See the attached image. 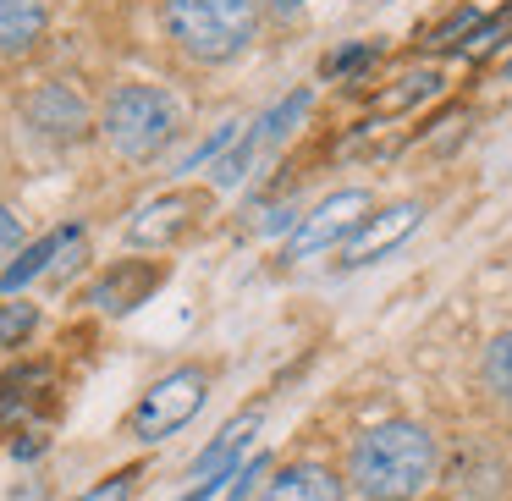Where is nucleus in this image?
Here are the masks:
<instances>
[{"label": "nucleus", "instance_id": "nucleus-1", "mask_svg": "<svg viewBox=\"0 0 512 501\" xmlns=\"http://www.w3.org/2000/svg\"><path fill=\"white\" fill-rule=\"evenodd\" d=\"M441 479V441L419 419H380L347 452V485L364 501H419Z\"/></svg>", "mask_w": 512, "mask_h": 501}, {"label": "nucleus", "instance_id": "nucleus-2", "mask_svg": "<svg viewBox=\"0 0 512 501\" xmlns=\"http://www.w3.org/2000/svg\"><path fill=\"white\" fill-rule=\"evenodd\" d=\"M254 0H166V34L177 50L204 67H226L254 45Z\"/></svg>", "mask_w": 512, "mask_h": 501}, {"label": "nucleus", "instance_id": "nucleus-3", "mask_svg": "<svg viewBox=\"0 0 512 501\" xmlns=\"http://www.w3.org/2000/svg\"><path fill=\"white\" fill-rule=\"evenodd\" d=\"M100 133L122 160H155L177 138V105L155 83H122L100 111Z\"/></svg>", "mask_w": 512, "mask_h": 501}, {"label": "nucleus", "instance_id": "nucleus-4", "mask_svg": "<svg viewBox=\"0 0 512 501\" xmlns=\"http://www.w3.org/2000/svg\"><path fill=\"white\" fill-rule=\"evenodd\" d=\"M204 402H210V369L204 364H177L133 402V413H127V435L144 441V446L166 441V435L182 430V424L199 419Z\"/></svg>", "mask_w": 512, "mask_h": 501}, {"label": "nucleus", "instance_id": "nucleus-5", "mask_svg": "<svg viewBox=\"0 0 512 501\" xmlns=\"http://www.w3.org/2000/svg\"><path fill=\"white\" fill-rule=\"evenodd\" d=\"M314 94L298 89V94H281L276 105H270L265 116H254V127H248L243 138H237L232 149H226L221 160H215V188H237V182L248 177V166H254L259 155H270V149H281L292 133H298V122L309 116Z\"/></svg>", "mask_w": 512, "mask_h": 501}, {"label": "nucleus", "instance_id": "nucleus-6", "mask_svg": "<svg viewBox=\"0 0 512 501\" xmlns=\"http://www.w3.org/2000/svg\"><path fill=\"white\" fill-rule=\"evenodd\" d=\"M369 210H375V199H369L364 188H342V193H331V199H320L298 221V232L287 237V259H314L336 243L347 248L358 237V226L369 221Z\"/></svg>", "mask_w": 512, "mask_h": 501}, {"label": "nucleus", "instance_id": "nucleus-7", "mask_svg": "<svg viewBox=\"0 0 512 501\" xmlns=\"http://www.w3.org/2000/svg\"><path fill=\"white\" fill-rule=\"evenodd\" d=\"M259 424H265V408H243L237 419H226L221 435L193 457V468H188L193 485L182 490V501H215L221 496V490L232 485V474L243 468V452H248V441L259 435Z\"/></svg>", "mask_w": 512, "mask_h": 501}, {"label": "nucleus", "instance_id": "nucleus-8", "mask_svg": "<svg viewBox=\"0 0 512 501\" xmlns=\"http://www.w3.org/2000/svg\"><path fill=\"white\" fill-rule=\"evenodd\" d=\"M210 215V193L204 188H171L160 199H149L144 210L127 221V243L133 248H177L182 237H193Z\"/></svg>", "mask_w": 512, "mask_h": 501}, {"label": "nucleus", "instance_id": "nucleus-9", "mask_svg": "<svg viewBox=\"0 0 512 501\" xmlns=\"http://www.w3.org/2000/svg\"><path fill=\"white\" fill-rule=\"evenodd\" d=\"M160 281H166V265H160V259H116V265L89 287V303L100 314H133L138 303L155 298Z\"/></svg>", "mask_w": 512, "mask_h": 501}, {"label": "nucleus", "instance_id": "nucleus-10", "mask_svg": "<svg viewBox=\"0 0 512 501\" xmlns=\"http://www.w3.org/2000/svg\"><path fill=\"white\" fill-rule=\"evenodd\" d=\"M419 221H424V204H413V199H402V204H391V210L369 215V221L358 226V237L342 248V265L358 270V265H375V259H386L397 243H408V237L419 232Z\"/></svg>", "mask_w": 512, "mask_h": 501}, {"label": "nucleus", "instance_id": "nucleus-11", "mask_svg": "<svg viewBox=\"0 0 512 501\" xmlns=\"http://www.w3.org/2000/svg\"><path fill=\"white\" fill-rule=\"evenodd\" d=\"M347 490H353L347 474H336L325 463H287L265 479L259 501H347Z\"/></svg>", "mask_w": 512, "mask_h": 501}, {"label": "nucleus", "instance_id": "nucleus-12", "mask_svg": "<svg viewBox=\"0 0 512 501\" xmlns=\"http://www.w3.org/2000/svg\"><path fill=\"white\" fill-rule=\"evenodd\" d=\"M28 122H34L45 138L72 144V138L89 133V105H83V94L67 89V83H45V89L28 100Z\"/></svg>", "mask_w": 512, "mask_h": 501}, {"label": "nucleus", "instance_id": "nucleus-13", "mask_svg": "<svg viewBox=\"0 0 512 501\" xmlns=\"http://www.w3.org/2000/svg\"><path fill=\"white\" fill-rule=\"evenodd\" d=\"M50 28L45 0H0V56H28Z\"/></svg>", "mask_w": 512, "mask_h": 501}, {"label": "nucleus", "instance_id": "nucleus-14", "mask_svg": "<svg viewBox=\"0 0 512 501\" xmlns=\"http://www.w3.org/2000/svg\"><path fill=\"white\" fill-rule=\"evenodd\" d=\"M72 232L78 226H61V232H50V237H39V243H28V248H17V259L6 270H0V292L6 298H17V292L28 287L34 276H45V270H56V259H61V248L72 243Z\"/></svg>", "mask_w": 512, "mask_h": 501}, {"label": "nucleus", "instance_id": "nucleus-15", "mask_svg": "<svg viewBox=\"0 0 512 501\" xmlns=\"http://www.w3.org/2000/svg\"><path fill=\"white\" fill-rule=\"evenodd\" d=\"M485 386L496 391L501 402H512V325L485 342Z\"/></svg>", "mask_w": 512, "mask_h": 501}, {"label": "nucleus", "instance_id": "nucleus-16", "mask_svg": "<svg viewBox=\"0 0 512 501\" xmlns=\"http://www.w3.org/2000/svg\"><path fill=\"white\" fill-rule=\"evenodd\" d=\"M34 325H39V309L34 303H0V347H23L28 336H34Z\"/></svg>", "mask_w": 512, "mask_h": 501}, {"label": "nucleus", "instance_id": "nucleus-17", "mask_svg": "<svg viewBox=\"0 0 512 501\" xmlns=\"http://www.w3.org/2000/svg\"><path fill=\"white\" fill-rule=\"evenodd\" d=\"M226 144H237V122H221V127H215V133L199 144V149H188V155H182V166H177V171H199V166H210V160L221 155Z\"/></svg>", "mask_w": 512, "mask_h": 501}, {"label": "nucleus", "instance_id": "nucleus-18", "mask_svg": "<svg viewBox=\"0 0 512 501\" xmlns=\"http://www.w3.org/2000/svg\"><path fill=\"white\" fill-rule=\"evenodd\" d=\"M133 485H138V468H122V474H111V479H100V485L78 490L72 501H127V496H133Z\"/></svg>", "mask_w": 512, "mask_h": 501}, {"label": "nucleus", "instance_id": "nucleus-19", "mask_svg": "<svg viewBox=\"0 0 512 501\" xmlns=\"http://www.w3.org/2000/svg\"><path fill=\"white\" fill-rule=\"evenodd\" d=\"M375 56H380L375 45H353V50H342V56L325 61V72H331V78H353V72H358V67H369Z\"/></svg>", "mask_w": 512, "mask_h": 501}, {"label": "nucleus", "instance_id": "nucleus-20", "mask_svg": "<svg viewBox=\"0 0 512 501\" xmlns=\"http://www.w3.org/2000/svg\"><path fill=\"white\" fill-rule=\"evenodd\" d=\"M265 468H270V457H265V452H254V457H248V463L232 474V485H226V501H243L248 490H254V479L265 474Z\"/></svg>", "mask_w": 512, "mask_h": 501}, {"label": "nucleus", "instance_id": "nucleus-21", "mask_svg": "<svg viewBox=\"0 0 512 501\" xmlns=\"http://www.w3.org/2000/svg\"><path fill=\"white\" fill-rule=\"evenodd\" d=\"M12 248H23V221L0 204V254H12Z\"/></svg>", "mask_w": 512, "mask_h": 501}, {"label": "nucleus", "instance_id": "nucleus-22", "mask_svg": "<svg viewBox=\"0 0 512 501\" xmlns=\"http://www.w3.org/2000/svg\"><path fill=\"white\" fill-rule=\"evenodd\" d=\"M270 6H276V12H298L303 0H270Z\"/></svg>", "mask_w": 512, "mask_h": 501}, {"label": "nucleus", "instance_id": "nucleus-23", "mask_svg": "<svg viewBox=\"0 0 512 501\" xmlns=\"http://www.w3.org/2000/svg\"><path fill=\"white\" fill-rule=\"evenodd\" d=\"M507 72H512V61H507Z\"/></svg>", "mask_w": 512, "mask_h": 501}]
</instances>
